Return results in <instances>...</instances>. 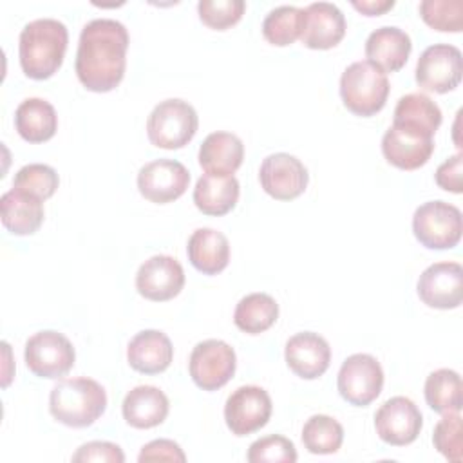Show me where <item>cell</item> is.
Segmentation results:
<instances>
[{
  "instance_id": "obj_1",
  "label": "cell",
  "mask_w": 463,
  "mask_h": 463,
  "mask_svg": "<svg viewBox=\"0 0 463 463\" xmlns=\"http://www.w3.org/2000/svg\"><path fill=\"white\" fill-rule=\"evenodd\" d=\"M128 42L127 27L112 18L90 20L81 29L74 67L87 90L109 92L121 83Z\"/></svg>"
},
{
  "instance_id": "obj_2",
  "label": "cell",
  "mask_w": 463,
  "mask_h": 463,
  "mask_svg": "<svg viewBox=\"0 0 463 463\" xmlns=\"http://www.w3.org/2000/svg\"><path fill=\"white\" fill-rule=\"evenodd\" d=\"M69 33L56 18H36L24 25L18 40L22 71L31 80H47L63 63Z\"/></svg>"
},
{
  "instance_id": "obj_3",
  "label": "cell",
  "mask_w": 463,
  "mask_h": 463,
  "mask_svg": "<svg viewBox=\"0 0 463 463\" xmlns=\"http://www.w3.org/2000/svg\"><path fill=\"white\" fill-rule=\"evenodd\" d=\"M107 409V392L92 378H61L51 391L49 411L60 423L74 429L92 425Z\"/></svg>"
},
{
  "instance_id": "obj_4",
  "label": "cell",
  "mask_w": 463,
  "mask_h": 463,
  "mask_svg": "<svg viewBox=\"0 0 463 463\" xmlns=\"http://www.w3.org/2000/svg\"><path fill=\"white\" fill-rule=\"evenodd\" d=\"M389 90L387 74L367 60L351 63L340 76L344 107L362 118L380 112L385 107Z\"/></svg>"
},
{
  "instance_id": "obj_5",
  "label": "cell",
  "mask_w": 463,
  "mask_h": 463,
  "mask_svg": "<svg viewBox=\"0 0 463 463\" xmlns=\"http://www.w3.org/2000/svg\"><path fill=\"white\" fill-rule=\"evenodd\" d=\"M199 127V118L195 109L179 98H170L159 101L148 119L146 134L154 146L175 150L192 141Z\"/></svg>"
},
{
  "instance_id": "obj_6",
  "label": "cell",
  "mask_w": 463,
  "mask_h": 463,
  "mask_svg": "<svg viewBox=\"0 0 463 463\" xmlns=\"http://www.w3.org/2000/svg\"><path fill=\"white\" fill-rule=\"evenodd\" d=\"M414 237L429 250L454 248L463 232L461 212L445 201H427L412 215Z\"/></svg>"
},
{
  "instance_id": "obj_7",
  "label": "cell",
  "mask_w": 463,
  "mask_h": 463,
  "mask_svg": "<svg viewBox=\"0 0 463 463\" xmlns=\"http://www.w3.org/2000/svg\"><path fill=\"white\" fill-rule=\"evenodd\" d=\"M24 358L33 374L52 380L67 374L72 369L76 353L65 335L45 329L27 338Z\"/></svg>"
},
{
  "instance_id": "obj_8",
  "label": "cell",
  "mask_w": 463,
  "mask_h": 463,
  "mask_svg": "<svg viewBox=\"0 0 463 463\" xmlns=\"http://www.w3.org/2000/svg\"><path fill=\"white\" fill-rule=\"evenodd\" d=\"M336 387L340 396L356 407H367L383 387V369L380 362L367 353H356L344 360Z\"/></svg>"
},
{
  "instance_id": "obj_9",
  "label": "cell",
  "mask_w": 463,
  "mask_h": 463,
  "mask_svg": "<svg viewBox=\"0 0 463 463\" xmlns=\"http://www.w3.org/2000/svg\"><path fill=\"white\" fill-rule=\"evenodd\" d=\"M237 356L230 344L217 338L199 342L190 354L188 369L194 383L203 391H217L230 382Z\"/></svg>"
},
{
  "instance_id": "obj_10",
  "label": "cell",
  "mask_w": 463,
  "mask_h": 463,
  "mask_svg": "<svg viewBox=\"0 0 463 463\" xmlns=\"http://www.w3.org/2000/svg\"><path fill=\"white\" fill-rule=\"evenodd\" d=\"M463 74L461 51L450 43L429 45L416 63V83L429 92L445 94L454 90Z\"/></svg>"
},
{
  "instance_id": "obj_11",
  "label": "cell",
  "mask_w": 463,
  "mask_h": 463,
  "mask_svg": "<svg viewBox=\"0 0 463 463\" xmlns=\"http://www.w3.org/2000/svg\"><path fill=\"white\" fill-rule=\"evenodd\" d=\"M273 403L266 389L259 385H241L226 398L224 420L232 434L248 436L268 423Z\"/></svg>"
},
{
  "instance_id": "obj_12",
  "label": "cell",
  "mask_w": 463,
  "mask_h": 463,
  "mask_svg": "<svg viewBox=\"0 0 463 463\" xmlns=\"http://www.w3.org/2000/svg\"><path fill=\"white\" fill-rule=\"evenodd\" d=\"M190 183V172L175 159H156L143 165L137 172L139 194L156 204H166L179 199Z\"/></svg>"
},
{
  "instance_id": "obj_13",
  "label": "cell",
  "mask_w": 463,
  "mask_h": 463,
  "mask_svg": "<svg viewBox=\"0 0 463 463\" xmlns=\"http://www.w3.org/2000/svg\"><path fill=\"white\" fill-rule=\"evenodd\" d=\"M262 190L277 201H291L304 194L309 174L300 159L291 154L277 152L264 157L259 168Z\"/></svg>"
},
{
  "instance_id": "obj_14",
  "label": "cell",
  "mask_w": 463,
  "mask_h": 463,
  "mask_svg": "<svg viewBox=\"0 0 463 463\" xmlns=\"http://www.w3.org/2000/svg\"><path fill=\"white\" fill-rule=\"evenodd\" d=\"M423 425L416 403L405 396H392L383 402L374 414V429L382 441L396 447L412 443Z\"/></svg>"
},
{
  "instance_id": "obj_15",
  "label": "cell",
  "mask_w": 463,
  "mask_h": 463,
  "mask_svg": "<svg viewBox=\"0 0 463 463\" xmlns=\"http://www.w3.org/2000/svg\"><path fill=\"white\" fill-rule=\"evenodd\" d=\"M418 297L436 309H454L463 300V269L459 262H434L418 279Z\"/></svg>"
},
{
  "instance_id": "obj_16",
  "label": "cell",
  "mask_w": 463,
  "mask_h": 463,
  "mask_svg": "<svg viewBox=\"0 0 463 463\" xmlns=\"http://www.w3.org/2000/svg\"><path fill=\"white\" fill-rule=\"evenodd\" d=\"M183 286V266L170 255H154L146 259L136 273L137 293L154 302H165L177 297Z\"/></svg>"
},
{
  "instance_id": "obj_17",
  "label": "cell",
  "mask_w": 463,
  "mask_h": 463,
  "mask_svg": "<svg viewBox=\"0 0 463 463\" xmlns=\"http://www.w3.org/2000/svg\"><path fill=\"white\" fill-rule=\"evenodd\" d=\"M382 152L392 166L402 170H416L430 159L434 141L414 128L392 123L382 137Z\"/></svg>"
},
{
  "instance_id": "obj_18",
  "label": "cell",
  "mask_w": 463,
  "mask_h": 463,
  "mask_svg": "<svg viewBox=\"0 0 463 463\" xmlns=\"http://www.w3.org/2000/svg\"><path fill=\"white\" fill-rule=\"evenodd\" d=\"M288 367L304 380L322 376L331 362V347L324 336L313 331L293 335L284 347Z\"/></svg>"
},
{
  "instance_id": "obj_19",
  "label": "cell",
  "mask_w": 463,
  "mask_h": 463,
  "mask_svg": "<svg viewBox=\"0 0 463 463\" xmlns=\"http://www.w3.org/2000/svg\"><path fill=\"white\" fill-rule=\"evenodd\" d=\"M345 34V16L331 2H313L304 9L300 40L309 49H331Z\"/></svg>"
},
{
  "instance_id": "obj_20",
  "label": "cell",
  "mask_w": 463,
  "mask_h": 463,
  "mask_svg": "<svg viewBox=\"0 0 463 463\" xmlns=\"http://www.w3.org/2000/svg\"><path fill=\"white\" fill-rule=\"evenodd\" d=\"M412 51L411 36L394 25H383L374 29L365 40L367 61L376 65L383 72L400 71Z\"/></svg>"
},
{
  "instance_id": "obj_21",
  "label": "cell",
  "mask_w": 463,
  "mask_h": 463,
  "mask_svg": "<svg viewBox=\"0 0 463 463\" xmlns=\"http://www.w3.org/2000/svg\"><path fill=\"white\" fill-rule=\"evenodd\" d=\"M174 358V345L170 338L157 329H145L134 335L127 347V360L130 367L143 374H157L168 369Z\"/></svg>"
},
{
  "instance_id": "obj_22",
  "label": "cell",
  "mask_w": 463,
  "mask_h": 463,
  "mask_svg": "<svg viewBox=\"0 0 463 463\" xmlns=\"http://www.w3.org/2000/svg\"><path fill=\"white\" fill-rule=\"evenodd\" d=\"M170 411L166 394L154 385H137L127 392L121 403L125 421L134 429H152L161 425Z\"/></svg>"
},
{
  "instance_id": "obj_23",
  "label": "cell",
  "mask_w": 463,
  "mask_h": 463,
  "mask_svg": "<svg viewBox=\"0 0 463 463\" xmlns=\"http://www.w3.org/2000/svg\"><path fill=\"white\" fill-rule=\"evenodd\" d=\"M242 159L244 145L232 132H212L199 146V165L212 175H233Z\"/></svg>"
},
{
  "instance_id": "obj_24",
  "label": "cell",
  "mask_w": 463,
  "mask_h": 463,
  "mask_svg": "<svg viewBox=\"0 0 463 463\" xmlns=\"http://www.w3.org/2000/svg\"><path fill=\"white\" fill-rule=\"evenodd\" d=\"M190 264L204 273L217 275L221 273L230 260V242L224 233L213 228H197L186 246Z\"/></svg>"
},
{
  "instance_id": "obj_25",
  "label": "cell",
  "mask_w": 463,
  "mask_h": 463,
  "mask_svg": "<svg viewBox=\"0 0 463 463\" xmlns=\"http://www.w3.org/2000/svg\"><path fill=\"white\" fill-rule=\"evenodd\" d=\"M239 194V181L233 175L204 174L195 183L194 203L206 215H224L235 208Z\"/></svg>"
},
{
  "instance_id": "obj_26",
  "label": "cell",
  "mask_w": 463,
  "mask_h": 463,
  "mask_svg": "<svg viewBox=\"0 0 463 463\" xmlns=\"http://www.w3.org/2000/svg\"><path fill=\"white\" fill-rule=\"evenodd\" d=\"M2 222L14 235H31L43 222L42 199L11 188L0 197Z\"/></svg>"
},
{
  "instance_id": "obj_27",
  "label": "cell",
  "mask_w": 463,
  "mask_h": 463,
  "mask_svg": "<svg viewBox=\"0 0 463 463\" xmlns=\"http://www.w3.org/2000/svg\"><path fill=\"white\" fill-rule=\"evenodd\" d=\"M14 127L22 139L29 143H43L56 134L58 116L49 101L42 98H27L16 107Z\"/></svg>"
},
{
  "instance_id": "obj_28",
  "label": "cell",
  "mask_w": 463,
  "mask_h": 463,
  "mask_svg": "<svg viewBox=\"0 0 463 463\" xmlns=\"http://www.w3.org/2000/svg\"><path fill=\"white\" fill-rule=\"evenodd\" d=\"M392 123L414 128L432 137L441 125V110L427 94L411 92L398 99Z\"/></svg>"
},
{
  "instance_id": "obj_29",
  "label": "cell",
  "mask_w": 463,
  "mask_h": 463,
  "mask_svg": "<svg viewBox=\"0 0 463 463\" xmlns=\"http://www.w3.org/2000/svg\"><path fill=\"white\" fill-rule=\"evenodd\" d=\"M279 318V304L268 293H250L242 297L233 311L235 326L248 333L259 335L269 329Z\"/></svg>"
},
{
  "instance_id": "obj_30",
  "label": "cell",
  "mask_w": 463,
  "mask_h": 463,
  "mask_svg": "<svg viewBox=\"0 0 463 463\" xmlns=\"http://www.w3.org/2000/svg\"><path fill=\"white\" fill-rule=\"evenodd\" d=\"M425 402L438 414L459 412L463 407L461 376L452 369L432 371L425 380Z\"/></svg>"
},
{
  "instance_id": "obj_31",
  "label": "cell",
  "mask_w": 463,
  "mask_h": 463,
  "mask_svg": "<svg viewBox=\"0 0 463 463\" xmlns=\"http://www.w3.org/2000/svg\"><path fill=\"white\" fill-rule=\"evenodd\" d=\"M304 29V9L297 5H279L262 22V34L271 45L286 47L300 38Z\"/></svg>"
},
{
  "instance_id": "obj_32",
  "label": "cell",
  "mask_w": 463,
  "mask_h": 463,
  "mask_svg": "<svg viewBox=\"0 0 463 463\" xmlns=\"http://www.w3.org/2000/svg\"><path fill=\"white\" fill-rule=\"evenodd\" d=\"M342 441V425L327 414H313L302 427V443L311 454H335Z\"/></svg>"
},
{
  "instance_id": "obj_33",
  "label": "cell",
  "mask_w": 463,
  "mask_h": 463,
  "mask_svg": "<svg viewBox=\"0 0 463 463\" xmlns=\"http://www.w3.org/2000/svg\"><path fill=\"white\" fill-rule=\"evenodd\" d=\"M60 184L56 170L43 163H29L22 166L13 179V188L29 195H34L42 201L54 195Z\"/></svg>"
},
{
  "instance_id": "obj_34",
  "label": "cell",
  "mask_w": 463,
  "mask_h": 463,
  "mask_svg": "<svg viewBox=\"0 0 463 463\" xmlns=\"http://www.w3.org/2000/svg\"><path fill=\"white\" fill-rule=\"evenodd\" d=\"M420 14L427 25L443 33H459L463 27L461 0H423Z\"/></svg>"
},
{
  "instance_id": "obj_35",
  "label": "cell",
  "mask_w": 463,
  "mask_h": 463,
  "mask_svg": "<svg viewBox=\"0 0 463 463\" xmlns=\"http://www.w3.org/2000/svg\"><path fill=\"white\" fill-rule=\"evenodd\" d=\"M432 443L449 461L459 463L463 459V425L459 412L443 414L434 427Z\"/></svg>"
},
{
  "instance_id": "obj_36",
  "label": "cell",
  "mask_w": 463,
  "mask_h": 463,
  "mask_svg": "<svg viewBox=\"0 0 463 463\" xmlns=\"http://www.w3.org/2000/svg\"><path fill=\"white\" fill-rule=\"evenodd\" d=\"M250 463H295L297 449L291 439L280 434H269L255 439L246 454Z\"/></svg>"
},
{
  "instance_id": "obj_37",
  "label": "cell",
  "mask_w": 463,
  "mask_h": 463,
  "mask_svg": "<svg viewBox=\"0 0 463 463\" xmlns=\"http://www.w3.org/2000/svg\"><path fill=\"white\" fill-rule=\"evenodd\" d=\"M244 9V0H201L197 4L201 22L217 31L235 25L242 18Z\"/></svg>"
},
{
  "instance_id": "obj_38",
  "label": "cell",
  "mask_w": 463,
  "mask_h": 463,
  "mask_svg": "<svg viewBox=\"0 0 463 463\" xmlns=\"http://www.w3.org/2000/svg\"><path fill=\"white\" fill-rule=\"evenodd\" d=\"M72 461H107V463H123L125 454L119 445L110 441H89L83 443L74 454Z\"/></svg>"
},
{
  "instance_id": "obj_39",
  "label": "cell",
  "mask_w": 463,
  "mask_h": 463,
  "mask_svg": "<svg viewBox=\"0 0 463 463\" xmlns=\"http://www.w3.org/2000/svg\"><path fill=\"white\" fill-rule=\"evenodd\" d=\"M436 184L447 192L461 194L463 190V156L461 152L445 159L436 170Z\"/></svg>"
},
{
  "instance_id": "obj_40",
  "label": "cell",
  "mask_w": 463,
  "mask_h": 463,
  "mask_svg": "<svg viewBox=\"0 0 463 463\" xmlns=\"http://www.w3.org/2000/svg\"><path fill=\"white\" fill-rule=\"evenodd\" d=\"M139 463H146V461H186V456L183 452V449L172 441V439H154L146 445H143L139 456H137Z\"/></svg>"
},
{
  "instance_id": "obj_41",
  "label": "cell",
  "mask_w": 463,
  "mask_h": 463,
  "mask_svg": "<svg viewBox=\"0 0 463 463\" xmlns=\"http://www.w3.org/2000/svg\"><path fill=\"white\" fill-rule=\"evenodd\" d=\"M351 5L365 16H378L394 7V0H353Z\"/></svg>"
}]
</instances>
